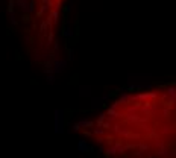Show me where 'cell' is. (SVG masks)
Instances as JSON below:
<instances>
[{
  "label": "cell",
  "mask_w": 176,
  "mask_h": 158,
  "mask_svg": "<svg viewBox=\"0 0 176 158\" xmlns=\"http://www.w3.org/2000/svg\"><path fill=\"white\" fill-rule=\"evenodd\" d=\"M105 118H106V112H100L99 114V118H97V123L102 126L103 125V120H105Z\"/></svg>",
  "instance_id": "obj_7"
},
{
  "label": "cell",
  "mask_w": 176,
  "mask_h": 158,
  "mask_svg": "<svg viewBox=\"0 0 176 158\" xmlns=\"http://www.w3.org/2000/svg\"><path fill=\"white\" fill-rule=\"evenodd\" d=\"M55 132L62 134L64 132V111L58 109L55 112Z\"/></svg>",
  "instance_id": "obj_2"
},
{
  "label": "cell",
  "mask_w": 176,
  "mask_h": 158,
  "mask_svg": "<svg viewBox=\"0 0 176 158\" xmlns=\"http://www.w3.org/2000/svg\"><path fill=\"white\" fill-rule=\"evenodd\" d=\"M62 0H18V6L26 14L36 20L38 33L46 36L47 44L53 43V26L59 20V8Z\"/></svg>",
  "instance_id": "obj_1"
},
{
  "label": "cell",
  "mask_w": 176,
  "mask_h": 158,
  "mask_svg": "<svg viewBox=\"0 0 176 158\" xmlns=\"http://www.w3.org/2000/svg\"><path fill=\"white\" fill-rule=\"evenodd\" d=\"M174 155H176V144H174Z\"/></svg>",
  "instance_id": "obj_10"
},
{
  "label": "cell",
  "mask_w": 176,
  "mask_h": 158,
  "mask_svg": "<svg viewBox=\"0 0 176 158\" xmlns=\"http://www.w3.org/2000/svg\"><path fill=\"white\" fill-rule=\"evenodd\" d=\"M102 102H105L103 99H93L91 100V109H100L102 108Z\"/></svg>",
  "instance_id": "obj_5"
},
{
  "label": "cell",
  "mask_w": 176,
  "mask_h": 158,
  "mask_svg": "<svg viewBox=\"0 0 176 158\" xmlns=\"http://www.w3.org/2000/svg\"><path fill=\"white\" fill-rule=\"evenodd\" d=\"M77 125H79V128H80V129H83V128H90V126H93L94 123H93L88 117H82L80 120L77 122Z\"/></svg>",
  "instance_id": "obj_4"
},
{
  "label": "cell",
  "mask_w": 176,
  "mask_h": 158,
  "mask_svg": "<svg viewBox=\"0 0 176 158\" xmlns=\"http://www.w3.org/2000/svg\"><path fill=\"white\" fill-rule=\"evenodd\" d=\"M76 147H77V150H79V152H82V153H86V152H90V150L93 149V147H91V144L88 143L85 138H80V140L77 141Z\"/></svg>",
  "instance_id": "obj_3"
},
{
  "label": "cell",
  "mask_w": 176,
  "mask_h": 158,
  "mask_svg": "<svg viewBox=\"0 0 176 158\" xmlns=\"http://www.w3.org/2000/svg\"><path fill=\"white\" fill-rule=\"evenodd\" d=\"M121 150H123V149H121L120 146L115 144V146H112V147L108 149V153H109V155H117V153H121Z\"/></svg>",
  "instance_id": "obj_6"
},
{
  "label": "cell",
  "mask_w": 176,
  "mask_h": 158,
  "mask_svg": "<svg viewBox=\"0 0 176 158\" xmlns=\"http://www.w3.org/2000/svg\"><path fill=\"white\" fill-rule=\"evenodd\" d=\"M73 131H74V132H79V131H80V128H79V125H77V123H74V125H73Z\"/></svg>",
  "instance_id": "obj_9"
},
{
  "label": "cell",
  "mask_w": 176,
  "mask_h": 158,
  "mask_svg": "<svg viewBox=\"0 0 176 158\" xmlns=\"http://www.w3.org/2000/svg\"><path fill=\"white\" fill-rule=\"evenodd\" d=\"M90 93H88V88H82V93H80V96H88Z\"/></svg>",
  "instance_id": "obj_8"
}]
</instances>
